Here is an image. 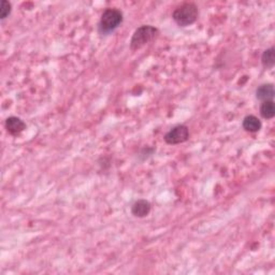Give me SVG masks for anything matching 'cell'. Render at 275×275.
Instances as JSON below:
<instances>
[{"mask_svg": "<svg viewBox=\"0 0 275 275\" xmlns=\"http://www.w3.org/2000/svg\"><path fill=\"white\" fill-rule=\"evenodd\" d=\"M159 35V30L152 25H142L133 32L130 40V48L132 51H138L149 42L155 40Z\"/></svg>", "mask_w": 275, "mask_h": 275, "instance_id": "1", "label": "cell"}, {"mask_svg": "<svg viewBox=\"0 0 275 275\" xmlns=\"http://www.w3.org/2000/svg\"><path fill=\"white\" fill-rule=\"evenodd\" d=\"M123 23L122 11L115 8H109L104 11L98 24V29L101 35H107L114 31Z\"/></svg>", "mask_w": 275, "mask_h": 275, "instance_id": "2", "label": "cell"}, {"mask_svg": "<svg viewBox=\"0 0 275 275\" xmlns=\"http://www.w3.org/2000/svg\"><path fill=\"white\" fill-rule=\"evenodd\" d=\"M199 16L198 7L192 2H186L179 5L172 13L175 23L181 27H186L195 23Z\"/></svg>", "mask_w": 275, "mask_h": 275, "instance_id": "3", "label": "cell"}, {"mask_svg": "<svg viewBox=\"0 0 275 275\" xmlns=\"http://www.w3.org/2000/svg\"><path fill=\"white\" fill-rule=\"evenodd\" d=\"M190 138V129L185 125H177L166 133L165 141L169 145H176L186 142Z\"/></svg>", "mask_w": 275, "mask_h": 275, "instance_id": "4", "label": "cell"}, {"mask_svg": "<svg viewBox=\"0 0 275 275\" xmlns=\"http://www.w3.org/2000/svg\"><path fill=\"white\" fill-rule=\"evenodd\" d=\"M4 126L5 129H7V131L10 134H12V136H19V134H21L26 129V124L21 121V118L15 116L8 117L7 121H5Z\"/></svg>", "mask_w": 275, "mask_h": 275, "instance_id": "5", "label": "cell"}, {"mask_svg": "<svg viewBox=\"0 0 275 275\" xmlns=\"http://www.w3.org/2000/svg\"><path fill=\"white\" fill-rule=\"evenodd\" d=\"M150 209H152V206H150V203L148 200L139 199L131 206V213L133 216L143 218L149 214Z\"/></svg>", "mask_w": 275, "mask_h": 275, "instance_id": "6", "label": "cell"}, {"mask_svg": "<svg viewBox=\"0 0 275 275\" xmlns=\"http://www.w3.org/2000/svg\"><path fill=\"white\" fill-rule=\"evenodd\" d=\"M275 96V90L273 84H262L256 89V98L260 101L273 100Z\"/></svg>", "mask_w": 275, "mask_h": 275, "instance_id": "7", "label": "cell"}, {"mask_svg": "<svg viewBox=\"0 0 275 275\" xmlns=\"http://www.w3.org/2000/svg\"><path fill=\"white\" fill-rule=\"evenodd\" d=\"M242 126H243V129L247 132H258L262 127L261 121L255 115H247L244 120L243 123H242Z\"/></svg>", "mask_w": 275, "mask_h": 275, "instance_id": "8", "label": "cell"}, {"mask_svg": "<svg viewBox=\"0 0 275 275\" xmlns=\"http://www.w3.org/2000/svg\"><path fill=\"white\" fill-rule=\"evenodd\" d=\"M260 115L266 120H271L275 115V106L273 100L263 101L260 106Z\"/></svg>", "mask_w": 275, "mask_h": 275, "instance_id": "9", "label": "cell"}, {"mask_svg": "<svg viewBox=\"0 0 275 275\" xmlns=\"http://www.w3.org/2000/svg\"><path fill=\"white\" fill-rule=\"evenodd\" d=\"M275 52H274V47H270L263 52L262 56H261V63L263 64V67L271 69L274 67L275 63Z\"/></svg>", "mask_w": 275, "mask_h": 275, "instance_id": "10", "label": "cell"}, {"mask_svg": "<svg viewBox=\"0 0 275 275\" xmlns=\"http://www.w3.org/2000/svg\"><path fill=\"white\" fill-rule=\"evenodd\" d=\"M11 10H12V5H11L9 1L3 0L1 2V8H0V19L1 20L7 19L11 13Z\"/></svg>", "mask_w": 275, "mask_h": 275, "instance_id": "11", "label": "cell"}]
</instances>
